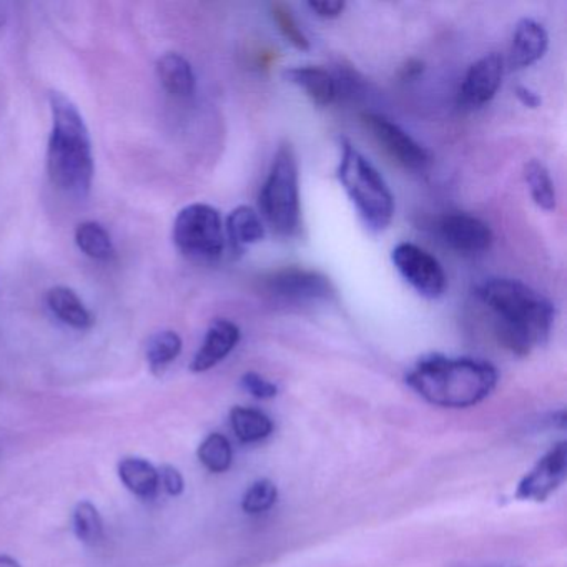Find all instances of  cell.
<instances>
[{
    "label": "cell",
    "mask_w": 567,
    "mask_h": 567,
    "mask_svg": "<svg viewBox=\"0 0 567 567\" xmlns=\"http://www.w3.org/2000/svg\"><path fill=\"white\" fill-rule=\"evenodd\" d=\"M476 297L493 313L494 333L511 353L526 357L549 337L554 307L546 297L513 278H489Z\"/></svg>",
    "instance_id": "1"
},
{
    "label": "cell",
    "mask_w": 567,
    "mask_h": 567,
    "mask_svg": "<svg viewBox=\"0 0 567 567\" xmlns=\"http://www.w3.org/2000/svg\"><path fill=\"white\" fill-rule=\"evenodd\" d=\"M499 373L493 364L476 358L430 354L406 374V384L424 401L440 408H471L486 400L496 388Z\"/></svg>",
    "instance_id": "2"
},
{
    "label": "cell",
    "mask_w": 567,
    "mask_h": 567,
    "mask_svg": "<svg viewBox=\"0 0 567 567\" xmlns=\"http://www.w3.org/2000/svg\"><path fill=\"white\" fill-rule=\"evenodd\" d=\"M52 132L48 148V174L52 185L75 198H85L94 181L91 134L78 105L62 94L49 95Z\"/></svg>",
    "instance_id": "3"
},
{
    "label": "cell",
    "mask_w": 567,
    "mask_h": 567,
    "mask_svg": "<svg viewBox=\"0 0 567 567\" xmlns=\"http://www.w3.org/2000/svg\"><path fill=\"white\" fill-rule=\"evenodd\" d=\"M338 182L371 231L386 230L394 217V197L383 175L351 144L341 141Z\"/></svg>",
    "instance_id": "4"
},
{
    "label": "cell",
    "mask_w": 567,
    "mask_h": 567,
    "mask_svg": "<svg viewBox=\"0 0 567 567\" xmlns=\"http://www.w3.org/2000/svg\"><path fill=\"white\" fill-rule=\"evenodd\" d=\"M261 217L284 237L300 230V174L297 154L288 142L278 147L260 192Z\"/></svg>",
    "instance_id": "5"
},
{
    "label": "cell",
    "mask_w": 567,
    "mask_h": 567,
    "mask_svg": "<svg viewBox=\"0 0 567 567\" xmlns=\"http://www.w3.org/2000/svg\"><path fill=\"white\" fill-rule=\"evenodd\" d=\"M175 245L188 257L217 260L225 250L224 221L217 208L192 204L181 210L174 224Z\"/></svg>",
    "instance_id": "6"
},
{
    "label": "cell",
    "mask_w": 567,
    "mask_h": 567,
    "mask_svg": "<svg viewBox=\"0 0 567 567\" xmlns=\"http://www.w3.org/2000/svg\"><path fill=\"white\" fill-rule=\"evenodd\" d=\"M391 261L404 281L426 300H436L446 291V274L440 261L417 245L403 241L391 251Z\"/></svg>",
    "instance_id": "7"
},
{
    "label": "cell",
    "mask_w": 567,
    "mask_h": 567,
    "mask_svg": "<svg viewBox=\"0 0 567 567\" xmlns=\"http://www.w3.org/2000/svg\"><path fill=\"white\" fill-rule=\"evenodd\" d=\"M261 290L275 300L288 303L330 300L334 293L330 278L320 271L300 267L281 268L265 275L261 278Z\"/></svg>",
    "instance_id": "8"
},
{
    "label": "cell",
    "mask_w": 567,
    "mask_h": 567,
    "mask_svg": "<svg viewBox=\"0 0 567 567\" xmlns=\"http://www.w3.org/2000/svg\"><path fill=\"white\" fill-rule=\"evenodd\" d=\"M364 127L371 132L378 144L408 171L423 172L430 167L431 155L420 142L414 141L400 125L380 114L361 115Z\"/></svg>",
    "instance_id": "9"
},
{
    "label": "cell",
    "mask_w": 567,
    "mask_h": 567,
    "mask_svg": "<svg viewBox=\"0 0 567 567\" xmlns=\"http://www.w3.org/2000/svg\"><path fill=\"white\" fill-rule=\"evenodd\" d=\"M566 473L567 444L560 441L519 481L516 489L517 499L544 503L564 483Z\"/></svg>",
    "instance_id": "10"
},
{
    "label": "cell",
    "mask_w": 567,
    "mask_h": 567,
    "mask_svg": "<svg viewBox=\"0 0 567 567\" xmlns=\"http://www.w3.org/2000/svg\"><path fill=\"white\" fill-rule=\"evenodd\" d=\"M441 240L461 255H481L493 245L489 225L470 214H447L437 221Z\"/></svg>",
    "instance_id": "11"
},
{
    "label": "cell",
    "mask_w": 567,
    "mask_h": 567,
    "mask_svg": "<svg viewBox=\"0 0 567 567\" xmlns=\"http://www.w3.org/2000/svg\"><path fill=\"white\" fill-rule=\"evenodd\" d=\"M504 75V61L499 54L484 55L471 65L461 85L460 102L467 111H477L489 104L499 91Z\"/></svg>",
    "instance_id": "12"
},
{
    "label": "cell",
    "mask_w": 567,
    "mask_h": 567,
    "mask_svg": "<svg viewBox=\"0 0 567 567\" xmlns=\"http://www.w3.org/2000/svg\"><path fill=\"white\" fill-rule=\"evenodd\" d=\"M240 328L234 321L218 318L208 328L200 350L192 360L190 370L194 373H204V371L217 367L220 361H224L235 350L238 341H240Z\"/></svg>",
    "instance_id": "13"
},
{
    "label": "cell",
    "mask_w": 567,
    "mask_h": 567,
    "mask_svg": "<svg viewBox=\"0 0 567 567\" xmlns=\"http://www.w3.org/2000/svg\"><path fill=\"white\" fill-rule=\"evenodd\" d=\"M547 45L549 35L544 25L533 19H523L514 29L509 48V68L513 71L530 68L544 58Z\"/></svg>",
    "instance_id": "14"
},
{
    "label": "cell",
    "mask_w": 567,
    "mask_h": 567,
    "mask_svg": "<svg viewBox=\"0 0 567 567\" xmlns=\"http://www.w3.org/2000/svg\"><path fill=\"white\" fill-rule=\"evenodd\" d=\"M285 79L300 87L318 107H328L338 97V82L334 75L321 68H293L285 71Z\"/></svg>",
    "instance_id": "15"
},
{
    "label": "cell",
    "mask_w": 567,
    "mask_h": 567,
    "mask_svg": "<svg viewBox=\"0 0 567 567\" xmlns=\"http://www.w3.org/2000/svg\"><path fill=\"white\" fill-rule=\"evenodd\" d=\"M157 75L165 91L174 97H192L197 87V79H195L190 62L175 52H168L158 59Z\"/></svg>",
    "instance_id": "16"
},
{
    "label": "cell",
    "mask_w": 567,
    "mask_h": 567,
    "mask_svg": "<svg viewBox=\"0 0 567 567\" xmlns=\"http://www.w3.org/2000/svg\"><path fill=\"white\" fill-rule=\"evenodd\" d=\"M118 476L124 486L135 496L142 499H154L157 496L158 486H161L158 470L144 457H124L118 463Z\"/></svg>",
    "instance_id": "17"
},
{
    "label": "cell",
    "mask_w": 567,
    "mask_h": 567,
    "mask_svg": "<svg viewBox=\"0 0 567 567\" xmlns=\"http://www.w3.org/2000/svg\"><path fill=\"white\" fill-rule=\"evenodd\" d=\"M48 305L52 313L75 330H89L94 324V317L82 303L79 295L68 287H54L48 291Z\"/></svg>",
    "instance_id": "18"
},
{
    "label": "cell",
    "mask_w": 567,
    "mask_h": 567,
    "mask_svg": "<svg viewBox=\"0 0 567 567\" xmlns=\"http://www.w3.org/2000/svg\"><path fill=\"white\" fill-rule=\"evenodd\" d=\"M227 234L238 250L264 240L265 225L260 214L248 205L235 208L227 218Z\"/></svg>",
    "instance_id": "19"
},
{
    "label": "cell",
    "mask_w": 567,
    "mask_h": 567,
    "mask_svg": "<svg viewBox=\"0 0 567 567\" xmlns=\"http://www.w3.org/2000/svg\"><path fill=\"white\" fill-rule=\"evenodd\" d=\"M230 423L241 443H257L274 431L270 417L254 408L235 406L230 411Z\"/></svg>",
    "instance_id": "20"
},
{
    "label": "cell",
    "mask_w": 567,
    "mask_h": 567,
    "mask_svg": "<svg viewBox=\"0 0 567 567\" xmlns=\"http://www.w3.org/2000/svg\"><path fill=\"white\" fill-rule=\"evenodd\" d=\"M524 181L529 188L530 198L540 210H556V188L549 171L539 161H529L524 165Z\"/></svg>",
    "instance_id": "21"
},
{
    "label": "cell",
    "mask_w": 567,
    "mask_h": 567,
    "mask_svg": "<svg viewBox=\"0 0 567 567\" xmlns=\"http://www.w3.org/2000/svg\"><path fill=\"white\" fill-rule=\"evenodd\" d=\"M75 244L94 260H109L115 254L111 235L97 221H84L79 225L75 228Z\"/></svg>",
    "instance_id": "22"
},
{
    "label": "cell",
    "mask_w": 567,
    "mask_h": 567,
    "mask_svg": "<svg viewBox=\"0 0 567 567\" xmlns=\"http://www.w3.org/2000/svg\"><path fill=\"white\" fill-rule=\"evenodd\" d=\"M182 338L172 330L152 334L147 343V361L155 373L167 368L182 353Z\"/></svg>",
    "instance_id": "23"
},
{
    "label": "cell",
    "mask_w": 567,
    "mask_h": 567,
    "mask_svg": "<svg viewBox=\"0 0 567 567\" xmlns=\"http://www.w3.org/2000/svg\"><path fill=\"white\" fill-rule=\"evenodd\" d=\"M198 460L212 473H225L234 461L230 441L220 433H212L198 447Z\"/></svg>",
    "instance_id": "24"
},
{
    "label": "cell",
    "mask_w": 567,
    "mask_h": 567,
    "mask_svg": "<svg viewBox=\"0 0 567 567\" xmlns=\"http://www.w3.org/2000/svg\"><path fill=\"white\" fill-rule=\"evenodd\" d=\"M74 530L79 540L95 546L104 539V520L94 504L82 501L74 511Z\"/></svg>",
    "instance_id": "25"
},
{
    "label": "cell",
    "mask_w": 567,
    "mask_h": 567,
    "mask_svg": "<svg viewBox=\"0 0 567 567\" xmlns=\"http://www.w3.org/2000/svg\"><path fill=\"white\" fill-rule=\"evenodd\" d=\"M271 18H274L278 31L287 39V42H290L298 51H310V41H308L305 32L301 31L290 8H287L285 4L271 6Z\"/></svg>",
    "instance_id": "26"
},
{
    "label": "cell",
    "mask_w": 567,
    "mask_h": 567,
    "mask_svg": "<svg viewBox=\"0 0 567 567\" xmlns=\"http://www.w3.org/2000/svg\"><path fill=\"white\" fill-rule=\"evenodd\" d=\"M278 499V489L270 480H258L248 487L241 499V509L247 514H261L270 509Z\"/></svg>",
    "instance_id": "27"
},
{
    "label": "cell",
    "mask_w": 567,
    "mask_h": 567,
    "mask_svg": "<svg viewBox=\"0 0 567 567\" xmlns=\"http://www.w3.org/2000/svg\"><path fill=\"white\" fill-rule=\"evenodd\" d=\"M240 384L247 393H250L251 396L257 398V400H271V398L278 394L277 384L271 383L267 378L260 377V374L255 373V371L245 373L244 377H241Z\"/></svg>",
    "instance_id": "28"
},
{
    "label": "cell",
    "mask_w": 567,
    "mask_h": 567,
    "mask_svg": "<svg viewBox=\"0 0 567 567\" xmlns=\"http://www.w3.org/2000/svg\"><path fill=\"white\" fill-rule=\"evenodd\" d=\"M158 477H161V484L164 489L167 491L171 496H181L185 489L184 476L177 467L165 464L162 470L158 471Z\"/></svg>",
    "instance_id": "29"
},
{
    "label": "cell",
    "mask_w": 567,
    "mask_h": 567,
    "mask_svg": "<svg viewBox=\"0 0 567 567\" xmlns=\"http://www.w3.org/2000/svg\"><path fill=\"white\" fill-rule=\"evenodd\" d=\"M308 8L321 19H338L343 14L347 4L340 0H323V2H308Z\"/></svg>",
    "instance_id": "30"
},
{
    "label": "cell",
    "mask_w": 567,
    "mask_h": 567,
    "mask_svg": "<svg viewBox=\"0 0 567 567\" xmlns=\"http://www.w3.org/2000/svg\"><path fill=\"white\" fill-rule=\"evenodd\" d=\"M516 97L519 99L520 104L527 109H537L540 105L539 95H537L536 92L530 91L529 87H524V85H517Z\"/></svg>",
    "instance_id": "31"
},
{
    "label": "cell",
    "mask_w": 567,
    "mask_h": 567,
    "mask_svg": "<svg viewBox=\"0 0 567 567\" xmlns=\"http://www.w3.org/2000/svg\"><path fill=\"white\" fill-rule=\"evenodd\" d=\"M421 71H423V64H421V62H410V64H408V68L404 69V72H406V74H404V78H413V75L420 74Z\"/></svg>",
    "instance_id": "32"
},
{
    "label": "cell",
    "mask_w": 567,
    "mask_h": 567,
    "mask_svg": "<svg viewBox=\"0 0 567 567\" xmlns=\"http://www.w3.org/2000/svg\"><path fill=\"white\" fill-rule=\"evenodd\" d=\"M0 567H21V564L14 557L0 556Z\"/></svg>",
    "instance_id": "33"
},
{
    "label": "cell",
    "mask_w": 567,
    "mask_h": 567,
    "mask_svg": "<svg viewBox=\"0 0 567 567\" xmlns=\"http://www.w3.org/2000/svg\"><path fill=\"white\" fill-rule=\"evenodd\" d=\"M487 567V566H486ZM493 567H501V566H493Z\"/></svg>",
    "instance_id": "34"
}]
</instances>
